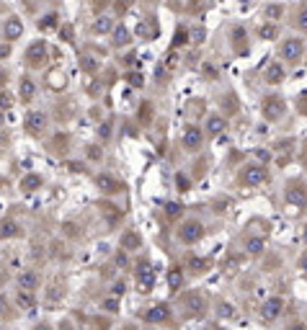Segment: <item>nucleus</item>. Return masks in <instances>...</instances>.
<instances>
[{
  "instance_id": "10",
  "label": "nucleus",
  "mask_w": 307,
  "mask_h": 330,
  "mask_svg": "<svg viewBox=\"0 0 307 330\" xmlns=\"http://www.w3.org/2000/svg\"><path fill=\"white\" fill-rule=\"evenodd\" d=\"M23 124H26V132H29L31 137H39V134H44V129L49 124V116L44 111H29L26 119H23Z\"/></svg>"
},
{
  "instance_id": "43",
  "label": "nucleus",
  "mask_w": 307,
  "mask_h": 330,
  "mask_svg": "<svg viewBox=\"0 0 307 330\" xmlns=\"http://www.w3.org/2000/svg\"><path fill=\"white\" fill-rule=\"evenodd\" d=\"M93 322H96V327H98V330H108V325H111V320H108V317H96Z\"/></svg>"
},
{
  "instance_id": "46",
  "label": "nucleus",
  "mask_w": 307,
  "mask_h": 330,
  "mask_svg": "<svg viewBox=\"0 0 307 330\" xmlns=\"http://www.w3.org/2000/svg\"><path fill=\"white\" fill-rule=\"evenodd\" d=\"M299 268H302V273H304V276H307V253L299 258Z\"/></svg>"
},
{
  "instance_id": "5",
  "label": "nucleus",
  "mask_w": 307,
  "mask_h": 330,
  "mask_svg": "<svg viewBox=\"0 0 307 330\" xmlns=\"http://www.w3.org/2000/svg\"><path fill=\"white\" fill-rule=\"evenodd\" d=\"M26 65H29L31 70H36V67H44L47 62H49V44L44 42V39H36V42H31L29 44V49H26Z\"/></svg>"
},
{
  "instance_id": "24",
  "label": "nucleus",
  "mask_w": 307,
  "mask_h": 330,
  "mask_svg": "<svg viewBox=\"0 0 307 330\" xmlns=\"http://www.w3.org/2000/svg\"><path fill=\"white\" fill-rule=\"evenodd\" d=\"M266 247V237H245V253L248 256H261Z\"/></svg>"
},
{
  "instance_id": "28",
  "label": "nucleus",
  "mask_w": 307,
  "mask_h": 330,
  "mask_svg": "<svg viewBox=\"0 0 307 330\" xmlns=\"http://www.w3.org/2000/svg\"><path fill=\"white\" fill-rule=\"evenodd\" d=\"M217 315H219L222 320H235V317H238V312H235V307L230 305V302H219Z\"/></svg>"
},
{
  "instance_id": "1",
  "label": "nucleus",
  "mask_w": 307,
  "mask_h": 330,
  "mask_svg": "<svg viewBox=\"0 0 307 330\" xmlns=\"http://www.w3.org/2000/svg\"><path fill=\"white\" fill-rule=\"evenodd\" d=\"M204 235H207V227H204L202 219H183L176 227V240L181 245H197Z\"/></svg>"
},
{
  "instance_id": "44",
  "label": "nucleus",
  "mask_w": 307,
  "mask_h": 330,
  "mask_svg": "<svg viewBox=\"0 0 307 330\" xmlns=\"http://www.w3.org/2000/svg\"><path fill=\"white\" fill-rule=\"evenodd\" d=\"M297 23H299V29H304V31H307V8H302V11H299V21H297Z\"/></svg>"
},
{
  "instance_id": "47",
  "label": "nucleus",
  "mask_w": 307,
  "mask_h": 330,
  "mask_svg": "<svg viewBox=\"0 0 307 330\" xmlns=\"http://www.w3.org/2000/svg\"><path fill=\"white\" fill-rule=\"evenodd\" d=\"M6 310H8V302H6V297H3V294H0V315H3Z\"/></svg>"
},
{
  "instance_id": "34",
  "label": "nucleus",
  "mask_w": 307,
  "mask_h": 330,
  "mask_svg": "<svg viewBox=\"0 0 307 330\" xmlns=\"http://www.w3.org/2000/svg\"><path fill=\"white\" fill-rule=\"evenodd\" d=\"M188 42H191L188 31H186V29H178V31H176V39H173V49H178V47H183V44H188Z\"/></svg>"
},
{
  "instance_id": "23",
  "label": "nucleus",
  "mask_w": 307,
  "mask_h": 330,
  "mask_svg": "<svg viewBox=\"0 0 307 330\" xmlns=\"http://www.w3.org/2000/svg\"><path fill=\"white\" fill-rule=\"evenodd\" d=\"M44 183V178L39 173H26L21 181H18V188L23 191V194H34V191H39Z\"/></svg>"
},
{
  "instance_id": "19",
  "label": "nucleus",
  "mask_w": 307,
  "mask_h": 330,
  "mask_svg": "<svg viewBox=\"0 0 307 330\" xmlns=\"http://www.w3.org/2000/svg\"><path fill=\"white\" fill-rule=\"evenodd\" d=\"M34 96H36V82L29 75H23L18 80V98H21V103H31Z\"/></svg>"
},
{
  "instance_id": "3",
  "label": "nucleus",
  "mask_w": 307,
  "mask_h": 330,
  "mask_svg": "<svg viewBox=\"0 0 307 330\" xmlns=\"http://www.w3.org/2000/svg\"><path fill=\"white\" fill-rule=\"evenodd\" d=\"M268 181V171H266V165L261 162H248L245 168L240 171V183L248 186V188H258Z\"/></svg>"
},
{
  "instance_id": "52",
  "label": "nucleus",
  "mask_w": 307,
  "mask_h": 330,
  "mask_svg": "<svg viewBox=\"0 0 307 330\" xmlns=\"http://www.w3.org/2000/svg\"><path fill=\"white\" fill-rule=\"evenodd\" d=\"M8 54V47H0V57H6Z\"/></svg>"
},
{
  "instance_id": "35",
  "label": "nucleus",
  "mask_w": 307,
  "mask_h": 330,
  "mask_svg": "<svg viewBox=\"0 0 307 330\" xmlns=\"http://www.w3.org/2000/svg\"><path fill=\"white\" fill-rule=\"evenodd\" d=\"M282 13H284V8H282V6H268V8H266V18H268L271 23L282 18Z\"/></svg>"
},
{
  "instance_id": "13",
  "label": "nucleus",
  "mask_w": 307,
  "mask_h": 330,
  "mask_svg": "<svg viewBox=\"0 0 307 330\" xmlns=\"http://www.w3.org/2000/svg\"><path fill=\"white\" fill-rule=\"evenodd\" d=\"M96 186H98L101 194H106V196H117V194H122V191H124V183H122L119 178L106 176V173L96 176Z\"/></svg>"
},
{
  "instance_id": "54",
  "label": "nucleus",
  "mask_w": 307,
  "mask_h": 330,
  "mask_svg": "<svg viewBox=\"0 0 307 330\" xmlns=\"http://www.w3.org/2000/svg\"><path fill=\"white\" fill-rule=\"evenodd\" d=\"M302 237H304V242H307V225H304V232H302Z\"/></svg>"
},
{
  "instance_id": "42",
  "label": "nucleus",
  "mask_w": 307,
  "mask_h": 330,
  "mask_svg": "<svg viewBox=\"0 0 307 330\" xmlns=\"http://www.w3.org/2000/svg\"><path fill=\"white\" fill-rule=\"evenodd\" d=\"M96 60H91V57H86V60H83V70H86V72H96Z\"/></svg>"
},
{
  "instance_id": "8",
  "label": "nucleus",
  "mask_w": 307,
  "mask_h": 330,
  "mask_svg": "<svg viewBox=\"0 0 307 330\" xmlns=\"http://www.w3.org/2000/svg\"><path fill=\"white\" fill-rule=\"evenodd\" d=\"M134 276H137V286H139V292H142V294L152 292V286H155V268H152L147 261H145V263H137Z\"/></svg>"
},
{
  "instance_id": "17",
  "label": "nucleus",
  "mask_w": 307,
  "mask_h": 330,
  "mask_svg": "<svg viewBox=\"0 0 307 330\" xmlns=\"http://www.w3.org/2000/svg\"><path fill=\"white\" fill-rule=\"evenodd\" d=\"M13 237H23V225L18 219H3L0 222V240H13Z\"/></svg>"
},
{
  "instance_id": "11",
  "label": "nucleus",
  "mask_w": 307,
  "mask_h": 330,
  "mask_svg": "<svg viewBox=\"0 0 307 330\" xmlns=\"http://www.w3.org/2000/svg\"><path fill=\"white\" fill-rule=\"evenodd\" d=\"M284 299L282 297H268L263 305H261V320H266V322H274L279 315L284 312Z\"/></svg>"
},
{
  "instance_id": "15",
  "label": "nucleus",
  "mask_w": 307,
  "mask_h": 330,
  "mask_svg": "<svg viewBox=\"0 0 307 330\" xmlns=\"http://www.w3.org/2000/svg\"><path fill=\"white\" fill-rule=\"evenodd\" d=\"M227 129V119L222 116V114H209L207 121H204V134L207 137H219V134H225Z\"/></svg>"
},
{
  "instance_id": "29",
  "label": "nucleus",
  "mask_w": 307,
  "mask_h": 330,
  "mask_svg": "<svg viewBox=\"0 0 307 330\" xmlns=\"http://www.w3.org/2000/svg\"><path fill=\"white\" fill-rule=\"evenodd\" d=\"M13 103H16V96L11 93V91H0V108H3V111H8V108H13Z\"/></svg>"
},
{
  "instance_id": "40",
  "label": "nucleus",
  "mask_w": 307,
  "mask_h": 330,
  "mask_svg": "<svg viewBox=\"0 0 307 330\" xmlns=\"http://www.w3.org/2000/svg\"><path fill=\"white\" fill-rule=\"evenodd\" d=\"M127 80H129V86H134V88H139V86H142V82H145L139 72H129V75H127Z\"/></svg>"
},
{
  "instance_id": "51",
  "label": "nucleus",
  "mask_w": 307,
  "mask_h": 330,
  "mask_svg": "<svg viewBox=\"0 0 307 330\" xmlns=\"http://www.w3.org/2000/svg\"><path fill=\"white\" fill-rule=\"evenodd\" d=\"M3 127H6V111L0 108V129H3Z\"/></svg>"
},
{
  "instance_id": "56",
  "label": "nucleus",
  "mask_w": 307,
  "mask_h": 330,
  "mask_svg": "<svg viewBox=\"0 0 307 330\" xmlns=\"http://www.w3.org/2000/svg\"><path fill=\"white\" fill-rule=\"evenodd\" d=\"M122 330H134V327H122Z\"/></svg>"
},
{
  "instance_id": "14",
  "label": "nucleus",
  "mask_w": 307,
  "mask_h": 330,
  "mask_svg": "<svg viewBox=\"0 0 307 330\" xmlns=\"http://www.w3.org/2000/svg\"><path fill=\"white\" fill-rule=\"evenodd\" d=\"M263 80L268 82V86H279V82L287 80V67L282 62H268L266 70H263Z\"/></svg>"
},
{
  "instance_id": "25",
  "label": "nucleus",
  "mask_w": 307,
  "mask_h": 330,
  "mask_svg": "<svg viewBox=\"0 0 307 330\" xmlns=\"http://www.w3.org/2000/svg\"><path fill=\"white\" fill-rule=\"evenodd\" d=\"M186 268H188V273L199 276V273H207V271H209V261H207V258H188Z\"/></svg>"
},
{
  "instance_id": "32",
  "label": "nucleus",
  "mask_w": 307,
  "mask_h": 330,
  "mask_svg": "<svg viewBox=\"0 0 307 330\" xmlns=\"http://www.w3.org/2000/svg\"><path fill=\"white\" fill-rule=\"evenodd\" d=\"M18 305L21 307H34V292H18Z\"/></svg>"
},
{
  "instance_id": "33",
  "label": "nucleus",
  "mask_w": 307,
  "mask_h": 330,
  "mask_svg": "<svg viewBox=\"0 0 307 330\" xmlns=\"http://www.w3.org/2000/svg\"><path fill=\"white\" fill-rule=\"evenodd\" d=\"M176 188L181 191V194L191 191V178H188V176H183V173H178V176H176Z\"/></svg>"
},
{
  "instance_id": "20",
  "label": "nucleus",
  "mask_w": 307,
  "mask_h": 330,
  "mask_svg": "<svg viewBox=\"0 0 307 330\" xmlns=\"http://www.w3.org/2000/svg\"><path fill=\"white\" fill-rule=\"evenodd\" d=\"M21 34H23V21H21V16H11V18L6 21V26H3L6 42H16V39H21Z\"/></svg>"
},
{
  "instance_id": "6",
  "label": "nucleus",
  "mask_w": 307,
  "mask_h": 330,
  "mask_svg": "<svg viewBox=\"0 0 307 330\" xmlns=\"http://www.w3.org/2000/svg\"><path fill=\"white\" fill-rule=\"evenodd\" d=\"M284 111H287V101L282 98V96H266L263 98V103H261V114H263V119L266 121H279L284 116Z\"/></svg>"
},
{
  "instance_id": "37",
  "label": "nucleus",
  "mask_w": 307,
  "mask_h": 330,
  "mask_svg": "<svg viewBox=\"0 0 307 330\" xmlns=\"http://www.w3.org/2000/svg\"><path fill=\"white\" fill-rule=\"evenodd\" d=\"M86 152H88V160H93V162H98V160L103 157V150H101L98 145H88Z\"/></svg>"
},
{
  "instance_id": "21",
  "label": "nucleus",
  "mask_w": 307,
  "mask_h": 330,
  "mask_svg": "<svg viewBox=\"0 0 307 330\" xmlns=\"http://www.w3.org/2000/svg\"><path fill=\"white\" fill-rule=\"evenodd\" d=\"M119 247H122L124 253H134V251H139V247H142V235L134 232V230H127V232L122 235V240H119Z\"/></svg>"
},
{
  "instance_id": "12",
  "label": "nucleus",
  "mask_w": 307,
  "mask_h": 330,
  "mask_svg": "<svg viewBox=\"0 0 307 330\" xmlns=\"http://www.w3.org/2000/svg\"><path fill=\"white\" fill-rule=\"evenodd\" d=\"M39 284H42V276H39L34 268H26V271H21L18 276H16V286H18V292H36Z\"/></svg>"
},
{
  "instance_id": "16",
  "label": "nucleus",
  "mask_w": 307,
  "mask_h": 330,
  "mask_svg": "<svg viewBox=\"0 0 307 330\" xmlns=\"http://www.w3.org/2000/svg\"><path fill=\"white\" fill-rule=\"evenodd\" d=\"M171 315H173V312H171V307L160 302V305H152V307L145 312V322L160 325V322H168V320H171Z\"/></svg>"
},
{
  "instance_id": "48",
  "label": "nucleus",
  "mask_w": 307,
  "mask_h": 330,
  "mask_svg": "<svg viewBox=\"0 0 307 330\" xmlns=\"http://www.w3.org/2000/svg\"><path fill=\"white\" fill-rule=\"evenodd\" d=\"M299 114H307V98L299 101Z\"/></svg>"
},
{
  "instance_id": "57",
  "label": "nucleus",
  "mask_w": 307,
  "mask_h": 330,
  "mask_svg": "<svg viewBox=\"0 0 307 330\" xmlns=\"http://www.w3.org/2000/svg\"><path fill=\"white\" fill-rule=\"evenodd\" d=\"M147 3H158V0H147Z\"/></svg>"
},
{
  "instance_id": "30",
  "label": "nucleus",
  "mask_w": 307,
  "mask_h": 330,
  "mask_svg": "<svg viewBox=\"0 0 307 330\" xmlns=\"http://www.w3.org/2000/svg\"><path fill=\"white\" fill-rule=\"evenodd\" d=\"M49 88L62 91V88H65V75H62V72H52V75H49Z\"/></svg>"
},
{
  "instance_id": "41",
  "label": "nucleus",
  "mask_w": 307,
  "mask_h": 330,
  "mask_svg": "<svg viewBox=\"0 0 307 330\" xmlns=\"http://www.w3.org/2000/svg\"><path fill=\"white\" fill-rule=\"evenodd\" d=\"M124 292H127V284H124V281H117L114 286H111V297H124Z\"/></svg>"
},
{
  "instance_id": "2",
  "label": "nucleus",
  "mask_w": 307,
  "mask_h": 330,
  "mask_svg": "<svg viewBox=\"0 0 307 330\" xmlns=\"http://www.w3.org/2000/svg\"><path fill=\"white\" fill-rule=\"evenodd\" d=\"M207 307H209V299L202 292H188L181 297V310L186 317H202L207 315Z\"/></svg>"
},
{
  "instance_id": "55",
  "label": "nucleus",
  "mask_w": 307,
  "mask_h": 330,
  "mask_svg": "<svg viewBox=\"0 0 307 330\" xmlns=\"http://www.w3.org/2000/svg\"><path fill=\"white\" fill-rule=\"evenodd\" d=\"M304 171H307V155H304Z\"/></svg>"
},
{
  "instance_id": "26",
  "label": "nucleus",
  "mask_w": 307,
  "mask_h": 330,
  "mask_svg": "<svg viewBox=\"0 0 307 330\" xmlns=\"http://www.w3.org/2000/svg\"><path fill=\"white\" fill-rule=\"evenodd\" d=\"M181 284H183V268L176 266V268L168 271V286H171V292H178Z\"/></svg>"
},
{
  "instance_id": "39",
  "label": "nucleus",
  "mask_w": 307,
  "mask_h": 330,
  "mask_svg": "<svg viewBox=\"0 0 307 330\" xmlns=\"http://www.w3.org/2000/svg\"><path fill=\"white\" fill-rule=\"evenodd\" d=\"M103 310H106V312H117V310H119V299H117V297H108V299L103 302Z\"/></svg>"
},
{
  "instance_id": "4",
  "label": "nucleus",
  "mask_w": 307,
  "mask_h": 330,
  "mask_svg": "<svg viewBox=\"0 0 307 330\" xmlns=\"http://www.w3.org/2000/svg\"><path fill=\"white\" fill-rule=\"evenodd\" d=\"M181 147H183V152H188V155H197V152L204 147V129L197 127V124H188V127L181 132Z\"/></svg>"
},
{
  "instance_id": "58",
  "label": "nucleus",
  "mask_w": 307,
  "mask_h": 330,
  "mask_svg": "<svg viewBox=\"0 0 307 330\" xmlns=\"http://www.w3.org/2000/svg\"><path fill=\"white\" fill-rule=\"evenodd\" d=\"M304 60H307V54H304ZM304 65H307V62H304Z\"/></svg>"
},
{
  "instance_id": "9",
  "label": "nucleus",
  "mask_w": 307,
  "mask_h": 330,
  "mask_svg": "<svg viewBox=\"0 0 307 330\" xmlns=\"http://www.w3.org/2000/svg\"><path fill=\"white\" fill-rule=\"evenodd\" d=\"M302 54H304V44H302V39H297V36H292V39H287V42L279 44V57L287 60V62H297Z\"/></svg>"
},
{
  "instance_id": "45",
  "label": "nucleus",
  "mask_w": 307,
  "mask_h": 330,
  "mask_svg": "<svg viewBox=\"0 0 307 330\" xmlns=\"http://www.w3.org/2000/svg\"><path fill=\"white\" fill-rule=\"evenodd\" d=\"M178 65V54L176 52H171V57H168V62H165V67H168V70H173Z\"/></svg>"
},
{
  "instance_id": "22",
  "label": "nucleus",
  "mask_w": 307,
  "mask_h": 330,
  "mask_svg": "<svg viewBox=\"0 0 307 330\" xmlns=\"http://www.w3.org/2000/svg\"><path fill=\"white\" fill-rule=\"evenodd\" d=\"M129 42H132L129 29H127L124 23H117V26H114V31H111V47H114V49H124Z\"/></svg>"
},
{
  "instance_id": "38",
  "label": "nucleus",
  "mask_w": 307,
  "mask_h": 330,
  "mask_svg": "<svg viewBox=\"0 0 307 330\" xmlns=\"http://www.w3.org/2000/svg\"><path fill=\"white\" fill-rule=\"evenodd\" d=\"M98 137L106 142L108 137H111V121H101V127H98Z\"/></svg>"
},
{
  "instance_id": "18",
  "label": "nucleus",
  "mask_w": 307,
  "mask_h": 330,
  "mask_svg": "<svg viewBox=\"0 0 307 330\" xmlns=\"http://www.w3.org/2000/svg\"><path fill=\"white\" fill-rule=\"evenodd\" d=\"M114 26H117V21L111 18V16H98V18H93V23H91V34H93V36H106V34L114 31Z\"/></svg>"
},
{
  "instance_id": "49",
  "label": "nucleus",
  "mask_w": 307,
  "mask_h": 330,
  "mask_svg": "<svg viewBox=\"0 0 307 330\" xmlns=\"http://www.w3.org/2000/svg\"><path fill=\"white\" fill-rule=\"evenodd\" d=\"M289 330H307V325H302V322H294Z\"/></svg>"
},
{
  "instance_id": "27",
  "label": "nucleus",
  "mask_w": 307,
  "mask_h": 330,
  "mask_svg": "<svg viewBox=\"0 0 307 330\" xmlns=\"http://www.w3.org/2000/svg\"><path fill=\"white\" fill-rule=\"evenodd\" d=\"M36 26L42 31H52V29H60V23H57V13H47L42 21H36Z\"/></svg>"
},
{
  "instance_id": "53",
  "label": "nucleus",
  "mask_w": 307,
  "mask_h": 330,
  "mask_svg": "<svg viewBox=\"0 0 307 330\" xmlns=\"http://www.w3.org/2000/svg\"><path fill=\"white\" fill-rule=\"evenodd\" d=\"M132 3H134V0H124V8H129Z\"/></svg>"
},
{
  "instance_id": "31",
  "label": "nucleus",
  "mask_w": 307,
  "mask_h": 330,
  "mask_svg": "<svg viewBox=\"0 0 307 330\" xmlns=\"http://www.w3.org/2000/svg\"><path fill=\"white\" fill-rule=\"evenodd\" d=\"M258 34H261V39H276V34H279V29H276V26L268 21L266 26H261V29H258Z\"/></svg>"
},
{
  "instance_id": "50",
  "label": "nucleus",
  "mask_w": 307,
  "mask_h": 330,
  "mask_svg": "<svg viewBox=\"0 0 307 330\" xmlns=\"http://www.w3.org/2000/svg\"><path fill=\"white\" fill-rule=\"evenodd\" d=\"M34 330H52L47 322H39V325H34Z\"/></svg>"
},
{
  "instance_id": "36",
  "label": "nucleus",
  "mask_w": 307,
  "mask_h": 330,
  "mask_svg": "<svg viewBox=\"0 0 307 330\" xmlns=\"http://www.w3.org/2000/svg\"><path fill=\"white\" fill-rule=\"evenodd\" d=\"M165 214H168V217H181V214H183V207H181L178 201H168V204H165Z\"/></svg>"
},
{
  "instance_id": "7",
  "label": "nucleus",
  "mask_w": 307,
  "mask_h": 330,
  "mask_svg": "<svg viewBox=\"0 0 307 330\" xmlns=\"http://www.w3.org/2000/svg\"><path fill=\"white\" fill-rule=\"evenodd\" d=\"M284 201L292 204V207H307V183L289 181L284 186Z\"/></svg>"
}]
</instances>
